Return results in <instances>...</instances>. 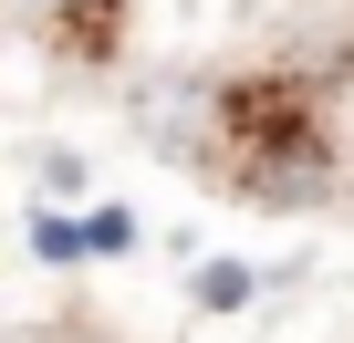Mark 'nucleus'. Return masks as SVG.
<instances>
[{
  "label": "nucleus",
  "mask_w": 354,
  "mask_h": 343,
  "mask_svg": "<svg viewBox=\"0 0 354 343\" xmlns=\"http://www.w3.org/2000/svg\"><path fill=\"white\" fill-rule=\"evenodd\" d=\"M21 21H63V11H84V0H11Z\"/></svg>",
  "instance_id": "f03ea898"
},
{
  "label": "nucleus",
  "mask_w": 354,
  "mask_h": 343,
  "mask_svg": "<svg viewBox=\"0 0 354 343\" xmlns=\"http://www.w3.org/2000/svg\"><path fill=\"white\" fill-rule=\"evenodd\" d=\"M198 302H209V312H240V302H250V271H240V260H209V271H198Z\"/></svg>",
  "instance_id": "f257e3e1"
}]
</instances>
